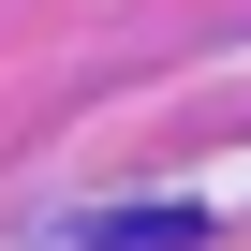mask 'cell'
<instances>
[{
	"label": "cell",
	"mask_w": 251,
	"mask_h": 251,
	"mask_svg": "<svg viewBox=\"0 0 251 251\" xmlns=\"http://www.w3.org/2000/svg\"><path fill=\"white\" fill-rule=\"evenodd\" d=\"M103 251H192V207H133V222H103Z\"/></svg>",
	"instance_id": "cell-1"
}]
</instances>
